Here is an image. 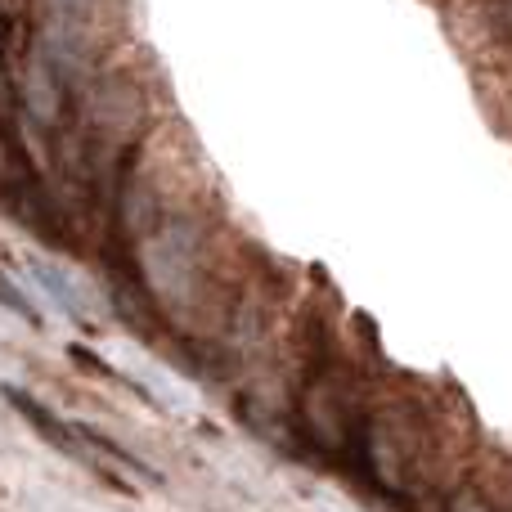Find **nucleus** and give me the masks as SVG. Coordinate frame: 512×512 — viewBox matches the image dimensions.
Listing matches in <instances>:
<instances>
[{"instance_id": "f257e3e1", "label": "nucleus", "mask_w": 512, "mask_h": 512, "mask_svg": "<svg viewBox=\"0 0 512 512\" xmlns=\"http://www.w3.org/2000/svg\"><path fill=\"white\" fill-rule=\"evenodd\" d=\"M0 198H5V212L14 216V221H23L27 230L36 234V239H45L50 248H63V243H68V234H63V221H59V207H54V198L45 194V185L36 176L5 180Z\"/></svg>"}, {"instance_id": "f03ea898", "label": "nucleus", "mask_w": 512, "mask_h": 512, "mask_svg": "<svg viewBox=\"0 0 512 512\" xmlns=\"http://www.w3.org/2000/svg\"><path fill=\"white\" fill-rule=\"evenodd\" d=\"M5 400L18 409V414H23V423L32 427L36 436H45V441L54 445V450H63V454H68V459H90V454H86V445L77 441V432H72L68 423H59V418H54L50 409H45L36 396H27V391H18V387H5Z\"/></svg>"}, {"instance_id": "7ed1b4c3", "label": "nucleus", "mask_w": 512, "mask_h": 512, "mask_svg": "<svg viewBox=\"0 0 512 512\" xmlns=\"http://www.w3.org/2000/svg\"><path fill=\"white\" fill-rule=\"evenodd\" d=\"M0 301H5V306H14L18 315L27 319V324H41V315H36V310H32V301H27L23 292H14V288H9L5 279H0Z\"/></svg>"}, {"instance_id": "20e7f679", "label": "nucleus", "mask_w": 512, "mask_h": 512, "mask_svg": "<svg viewBox=\"0 0 512 512\" xmlns=\"http://www.w3.org/2000/svg\"><path fill=\"white\" fill-rule=\"evenodd\" d=\"M495 27L512 36V0H499V5H495Z\"/></svg>"}, {"instance_id": "39448f33", "label": "nucleus", "mask_w": 512, "mask_h": 512, "mask_svg": "<svg viewBox=\"0 0 512 512\" xmlns=\"http://www.w3.org/2000/svg\"><path fill=\"white\" fill-rule=\"evenodd\" d=\"M54 5V14H63V18H72V14H81V9L90 5V0H50Z\"/></svg>"}]
</instances>
